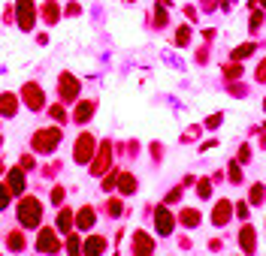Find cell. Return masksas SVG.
Instances as JSON below:
<instances>
[{
  "label": "cell",
  "instance_id": "f35d334b",
  "mask_svg": "<svg viewBox=\"0 0 266 256\" xmlns=\"http://www.w3.org/2000/svg\"><path fill=\"white\" fill-rule=\"evenodd\" d=\"M218 124H221V115H212V118L206 121V127H218Z\"/></svg>",
  "mask_w": 266,
  "mask_h": 256
},
{
  "label": "cell",
  "instance_id": "d6986e66",
  "mask_svg": "<svg viewBox=\"0 0 266 256\" xmlns=\"http://www.w3.org/2000/svg\"><path fill=\"white\" fill-rule=\"evenodd\" d=\"M6 247H9V250H12V253H18V250H21V247H25V235H21V232H18V229H12V232H9V235H6Z\"/></svg>",
  "mask_w": 266,
  "mask_h": 256
},
{
  "label": "cell",
  "instance_id": "8fae6325",
  "mask_svg": "<svg viewBox=\"0 0 266 256\" xmlns=\"http://www.w3.org/2000/svg\"><path fill=\"white\" fill-rule=\"evenodd\" d=\"M6 187L12 196H21L25 193V169L18 166V169H9V175H6Z\"/></svg>",
  "mask_w": 266,
  "mask_h": 256
},
{
  "label": "cell",
  "instance_id": "ac0fdd59",
  "mask_svg": "<svg viewBox=\"0 0 266 256\" xmlns=\"http://www.w3.org/2000/svg\"><path fill=\"white\" fill-rule=\"evenodd\" d=\"M0 109H3L6 118H12V115L18 112V99H15V94H3L0 96Z\"/></svg>",
  "mask_w": 266,
  "mask_h": 256
},
{
  "label": "cell",
  "instance_id": "484cf974",
  "mask_svg": "<svg viewBox=\"0 0 266 256\" xmlns=\"http://www.w3.org/2000/svg\"><path fill=\"white\" fill-rule=\"evenodd\" d=\"M121 211H124V208H121V199H109V202H106V214H109V217H121Z\"/></svg>",
  "mask_w": 266,
  "mask_h": 256
},
{
  "label": "cell",
  "instance_id": "5bb4252c",
  "mask_svg": "<svg viewBox=\"0 0 266 256\" xmlns=\"http://www.w3.org/2000/svg\"><path fill=\"white\" fill-rule=\"evenodd\" d=\"M103 253H106V238L103 235H91L82 244V256H103Z\"/></svg>",
  "mask_w": 266,
  "mask_h": 256
},
{
  "label": "cell",
  "instance_id": "8d00e7d4",
  "mask_svg": "<svg viewBox=\"0 0 266 256\" xmlns=\"http://www.w3.org/2000/svg\"><path fill=\"white\" fill-rule=\"evenodd\" d=\"M18 166H21V169H33V157H31V154H25V157H21V163H18Z\"/></svg>",
  "mask_w": 266,
  "mask_h": 256
},
{
  "label": "cell",
  "instance_id": "4dcf8cb0",
  "mask_svg": "<svg viewBox=\"0 0 266 256\" xmlns=\"http://www.w3.org/2000/svg\"><path fill=\"white\" fill-rule=\"evenodd\" d=\"M248 160H251V148H248V145H242V148H239V154H236V163H239V166H245Z\"/></svg>",
  "mask_w": 266,
  "mask_h": 256
},
{
  "label": "cell",
  "instance_id": "f546056e",
  "mask_svg": "<svg viewBox=\"0 0 266 256\" xmlns=\"http://www.w3.org/2000/svg\"><path fill=\"white\" fill-rule=\"evenodd\" d=\"M118 178H121V172H109V175L103 178V190H112V187H118Z\"/></svg>",
  "mask_w": 266,
  "mask_h": 256
},
{
  "label": "cell",
  "instance_id": "277c9868",
  "mask_svg": "<svg viewBox=\"0 0 266 256\" xmlns=\"http://www.w3.org/2000/svg\"><path fill=\"white\" fill-rule=\"evenodd\" d=\"M58 88H61V99H64V103H76V96L82 91V82H79L73 72H61Z\"/></svg>",
  "mask_w": 266,
  "mask_h": 256
},
{
  "label": "cell",
  "instance_id": "44dd1931",
  "mask_svg": "<svg viewBox=\"0 0 266 256\" xmlns=\"http://www.w3.org/2000/svg\"><path fill=\"white\" fill-rule=\"evenodd\" d=\"M251 52H254V42H245V45H236V48L230 52V61H233V64H239V61H245V58H248Z\"/></svg>",
  "mask_w": 266,
  "mask_h": 256
},
{
  "label": "cell",
  "instance_id": "d6a6232c",
  "mask_svg": "<svg viewBox=\"0 0 266 256\" xmlns=\"http://www.w3.org/2000/svg\"><path fill=\"white\" fill-rule=\"evenodd\" d=\"M260 21H263V12L254 6V15H251V31H257V28H260Z\"/></svg>",
  "mask_w": 266,
  "mask_h": 256
},
{
  "label": "cell",
  "instance_id": "cb8c5ba5",
  "mask_svg": "<svg viewBox=\"0 0 266 256\" xmlns=\"http://www.w3.org/2000/svg\"><path fill=\"white\" fill-rule=\"evenodd\" d=\"M188 42H191V28H188V24H182V28L175 31V45H179V48H185Z\"/></svg>",
  "mask_w": 266,
  "mask_h": 256
},
{
  "label": "cell",
  "instance_id": "52a82bcc",
  "mask_svg": "<svg viewBox=\"0 0 266 256\" xmlns=\"http://www.w3.org/2000/svg\"><path fill=\"white\" fill-rule=\"evenodd\" d=\"M36 250H39V253H58V250H61V238L52 232V226L39 229V235H36Z\"/></svg>",
  "mask_w": 266,
  "mask_h": 256
},
{
  "label": "cell",
  "instance_id": "9a60e30c",
  "mask_svg": "<svg viewBox=\"0 0 266 256\" xmlns=\"http://www.w3.org/2000/svg\"><path fill=\"white\" fill-rule=\"evenodd\" d=\"M15 12H18V28H21V31H31L36 6H33V3H18V6H15Z\"/></svg>",
  "mask_w": 266,
  "mask_h": 256
},
{
  "label": "cell",
  "instance_id": "6da1fadb",
  "mask_svg": "<svg viewBox=\"0 0 266 256\" xmlns=\"http://www.w3.org/2000/svg\"><path fill=\"white\" fill-rule=\"evenodd\" d=\"M15 217H18L21 226L36 229L39 220H42V205H39V199H36V196H21L18 205H15Z\"/></svg>",
  "mask_w": 266,
  "mask_h": 256
},
{
  "label": "cell",
  "instance_id": "83f0119b",
  "mask_svg": "<svg viewBox=\"0 0 266 256\" xmlns=\"http://www.w3.org/2000/svg\"><path fill=\"white\" fill-rule=\"evenodd\" d=\"M233 214H236L239 220H245V223H248V217H251V208H248V202H239V205L233 208Z\"/></svg>",
  "mask_w": 266,
  "mask_h": 256
},
{
  "label": "cell",
  "instance_id": "1f68e13d",
  "mask_svg": "<svg viewBox=\"0 0 266 256\" xmlns=\"http://www.w3.org/2000/svg\"><path fill=\"white\" fill-rule=\"evenodd\" d=\"M230 181L233 184H242V172H239V163L236 160L230 163Z\"/></svg>",
  "mask_w": 266,
  "mask_h": 256
},
{
  "label": "cell",
  "instance_id": "f1b7e54d",
  "mask_svg": "<svg viewBox=\"0 0 266 256\" xmlns=\"http://www.w3.org/2000/svg\"><path fill=\"white\" fill-rule=\"evenodd\" d=\"M248 202H251V205H260V202H263V184H254V187H251Z\"/></svg>",
  "mask_w": 266,
  "mask_h": 256
},
{
  "label": "cell",
  "instance_id": "4fadbf2b",
  "mask_svg": "<svg viewBox=\"0 0 266 256\" xmlns=\"http://www.w3.org/2000/svg\"><path fill=\"white\" fill-rule=\"evenodd\" d=\"M230 217H233V205H230V202H227V199L215 202V208H212V223H215V226H224Z\"/></svg>",
  "mask_w": 266,
  "mask_h": 256
},
{
  "label": "cell",
  "instance_id": "2e32d148",
  "mask_svg": "<svg viewBox=\"0 0 266 256\" xmlns=\"http://www.w3.org/2000/svg\"><path fill=\"white\" fill-rule=\"evenodd\" d=\"M94 220H97V211H94L91 205H82V208H79V214H76V226H79L82 232H88V229L94 226Z\"/></svg>",
  "mask_w": 266,
  "mask_h": 256
},
{
  "label": "cell",
  "instance_id": "ba28073f",
  "mask_svg": "<svg viewBox=\"0 0 266 256\" xmlns=\"http://www.w3.org/2000/svg\"><path fill=\"white\" fill-rule=\"evenodd\" d=\"M21 99L28 103V109H33V112H39V109L46 106V96H42V88H39L36 82H28V85L21 88Z\"/></svg>",
  "mask_w": 266,
  "mask_h": 256
},
{
  "label": "cell",
  "instance_id": "d590c367",
  "mask_svg": "<svg viewBox=\"0 0 266 256\" xmlns=\"http://www.w3.org/2000/svg\"><path fill=\"white\" fill-rule=\"evenodd\" d=\"M49 115H55L58 121H64V118H66V115H64V106H52V112H49Z\"/></svg>",
  "mask_w": 266,
  "mask_h": 256
},
{
  "label": "cell",
  "instance_id": "7402d4cb",
  "mask_svg": "<svg viewBox=\"0 0 266 256\" xmlns=\"http://www.w3.org/2000/svg\"><path fill=\"white\" fill-rule=\"evenodd\" d=\"M42 18H46L49 24H55V21L61 18V6H58V3H46V6H42Z\"/></svg>",
  "mask_w": 266,
  "mask_h": 256
},
{
  "label": "cell",
  "instance_id": "ffe728a7",
  "mask_svg": "<svg viewBox=\"0 0 266 256\" xmlns=\"http://www.w3.org/2000/svg\"><path fill=\"white\" fill-rule=\"evenodd\" d=\"M73 223H76L73 208H64V211L58 214V229H61V232H70V229H73Z\"/></svg>",
  "mask_w": 266,
  "mask_h": 256
},
{
  "label": "cell",
  "instance_id": "7a4b0ae2",
  "mask_svg": "<svg viewBox=\"0 0 266 256\" xmlns=\"http://www.w3.org/2000/svg\"><path fill=\"white\" fill-rule=\"evenodd\" d=\"M31 145H33V151H36V154H52V151L61 145V130H58V127L36 130V133H33V139H31Z\"/></svg>",
  "mask_w": 266,
  "mask_h": 256
},
{
  "label": "cell",
  "instance_id": "8992f818",
  "mask_svg": "<svg viewBox=\"0 0 266 256\" xmlns=\"http://www.w3.org/2000/svg\"><path fill=\"white\" fill-rule=\"evenodd\" d=\"M109 163H112V145H109V142H100V151L94 154V160H91V166H88V172L97 178V175H103V172L109 169Z\"/></svg>",
  "mask_w": 266,
  "mask_h": 256
},
{
  "label": "cell",
  "instance_id": "e0dca14e",
  "mask_svg": "<svg viewBox=\"0 0 266 256\" xmlns=\"http://www.w3.org/2000/svg\"><path fill=\"white\" fill-rule=\"evenodd\" d=\"M136 175L133 172H121V178H118V190H121V196H133L136 193Z\"/></svg>",
  "mask_w": 266,
  "mask_h": 256
},
{
  "label": "cell",
  "instance_id": "7c38bea8",
  "mask_svg": "<svg viewBox=\"0 0 266 256\" xmlns=\"http://www.w3.org/2000/svg\"><path fill=\"white\" fill-rule=\"evenodd\" d=\"M94 109H97V103H91V99H82V103H76L73 121H76V124H88V121L94 118Z\"/></svg>",
  "mask_w": 266,
  "mask_h": 256
},
{
  "label": "cell",
  "instance_id": "d4e9b609",
  "mask_svg": "<svg viewBox=\"0 0 266 256\" xmlns=\"http://www.w3.org/2000/svg\"><path fill=\"white\" fill-rule=\"evenodd\" d=\"M66 250H70V256H82V241H79V235H70V238H66Z\"/></svg>",
  "mask_w": 266,
  "mask_h": 256
},
{
  "label": "cell",
  "instance_id": "9c48e42d",
  "mask_svg": "<svg viewBox=\"0 0 266 256\" xmlns=\"http://www.w3.org/2000/svg\"><path fill=\"white\" fill-rule=\"evenodd\" d=\"M154 253V241L148 238V232L136 229L133 232V256H151Z\"/></svg>",
  "mask_w": 266,
  "mask_h": 256
},
{
  "label": "cell",
  "instance_id": "836d02e7",
  "mask_svg": "<svg viewBox=\"0 0 266 256\" xmlns=\"http://www.w3.org/2000/svg\"><path fill=\"white\" fill-rule=\"evenodd\" d=\"M9 199H12V193H9V187H3L0 190V208H9Z\"/></svg>",
  "mask_w": 266,
  "mask_h": 256
},
{
  "label": "cell",
  "instance_id": "30bf717a",
  "mask_svg": "<svg viewBox=\"0 0 266 256\" xmlns=\"http://www.w3.org/2000/svg\"><path fill=\"white\" fill-rule=\"evenodd\" d=\"M239 247L245 250V256L254 253V247H257V238H254V226L245 223L242 229H239Z\"/></svg>",
  "mask_w": 266,
  "mask_h": 256
},
{
  "label": "cell",
  "instance_id": "4316f807",
  "mask_svg": "<svg viewBox=\"0 0 266 256\" xmlns=\"http://www.w3.org/2000/svg\"><path fill=\"white\" fill-rule=\"evenodd\" d=\"M197 193H199V199H209V196H212V181H209V178H199Z\"/></svg>",
  "mask_w": 266,
  "mask_h": 256
},
{
  "label": "cell",
  "instance_id": "603a6c76",
  "mask_svg": "<svg viewBox=\"0 0 266 256\" xmlns=\"http://www.w3.org/2000/svg\"><path fill=\"white\" fill-rule=\"evenodd\" d=\"M199 220H203V217H199V211H194V208H185V211H182V223L185 226L194 229V226H199Z\"/></svg>",
  "mask_w": 266,
  "mask_h": 256
},
{
  "label": "cell",
  "instance_id": "5b68a950",
  "mask_svg": "<svg viewBox=\"0 0 266 256\" xmlns=\"http://www.w3.org/2000/svg\"><path fill=\"white\" fill-rule=\"evenodd\" d=\"M154 229H158V235H172V229H175V214L166 208V205H158L154 208Z\"/></svg>",
  "mask_w": 266,
  "mask_h": 256
},
{
  "label": "cell",
  "instance_id": "3957f363",
  "mask_svg": "<svg viewBox=\"0 0 266 256\" xmlns=\"http://www.w3.org/2000/svg\"><path fill=\"white\" fill-rule=\"evenodd\" d=\"M94 148H97L94 133H82V136L76 139V145H73V160L79 163V166H91V160H94Z\"/></svg>",
  "mask_w": 266,
  "mask_h": 256
},
{
  "label": "cell",
  "instance_id": "e575fe53",
  "mask_svg": "<svg viewBox=\"0 0 266 256\" xmlns=\"http://www.w3.org/2000/svg\"><path fill=\"white\" fill-rule=\"evenodd\" d=\"M254 75H257V82H260V85H266V58L260 61V66H257V72H254Z\"/></svg>",
  "mask_w": 266,
  "mask_h": 256
},
{
  "label": "cell",
  "instance_id": "ab89813d",
  "mask_svg": "<svg viewBox=\"0 0 266 256\" xmlns=\"http://www.w3.org/2000/svg\"><path fill=\"white\" fill-rule=\"evenodd\" d=\"M263 109H266V99H263Z\"/></svg>",
  "mask_w": 266,
  "mask_h": 256
},
{
  "label": "cell",
  "instance_id": "74e56055",
  "mask_svg": "<svg viewBox=\"0 0 266 256\" xmlns=\"http://www.w3.org/2000/svg\"><path fill=\"white\" fill-rule=\"evenodd\" d=\"M61 199H64V187H55L52 190V202H61Z\"/></svg>",
  "mask_w": 266,
  "mask_h": 256
}]
</instances>
